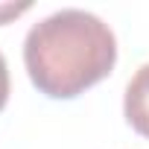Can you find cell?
I'll use <instances>...</instances> for the list:
<instances>
[{"instance_id": "obj_1", "label": "cell", "mask_w": 149, "mask_h": 149, "mask_svg": "<svg viewBox=\"0 0 149 149\" xmlns=\"http://www.w3.org/2000/svg\"><path fill=\"white\" fill-rule=\"evenodd\" d=\"M117 61L111 26L85 9H58L41 18L24 41L32 85L53 100H73L105 79Z\"/></svg>"}, {"instance_id": "obj_2", "label": "cell", "mask_w": 149, "mask_h": 149, "mask_svg": "<svg viewBox=\"0 0 149 149\" xmlns=\"http://www.w3.org/2000/svg\"><path fill=\"white\" fill-rule=\"evenodd\" d=\"M123 111H126L129 126L137 134L149 137V61L140 64L134 70V76L129 79L126 97H123Z\"/></svg>"}, {"instance_id": "obj_3", "label": "cell", "mask_w": 149, "mask_h": 149, "mask_svg": "<svg viewBox=\"0 0 149 149\" xmlns=\"http://www.w3.org/2000/svg\"><path fill=\"white\" fill-rule=\"evenodd\" d=\"M32 9V3H0V24H9L12 18H18V15H24V12H29Z\"/></svg>"}, {"instance_id": "obj_4", "label": "cell", "mask_w": 149, "mask_h": 149, "mask_svg": "<svg viewBox=\"0 0 149 149\" xmlns=\"http://www.w3.org/2000/svg\"><path fill=\"white\" fill-rule=\"evenodd\" d=\"M9 102V67H6V58L0 53V111L6 108Z\"/></svg>"}]
</instances>
